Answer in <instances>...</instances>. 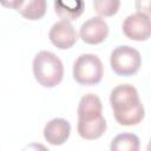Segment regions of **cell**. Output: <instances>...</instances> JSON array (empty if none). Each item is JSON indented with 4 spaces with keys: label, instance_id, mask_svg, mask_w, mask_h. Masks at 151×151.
<instances>
[{
    "label": "cell",
    "instance_id": "cell-4",
    "mask_svg": "<svg viewBox=\"0 0 151 151\" xmlns=\"http://www.w3.org/2000/svg\"><path fill=\"white\" fill-rule=\"evenodd\" d=\"M110 64L112 71L120 77H130L136 74L142 65L140 53L129 46L123 45L116 47L110 57Z\"/></svg>",
    "mask_w": 151,
    "mask_h": 151
},
{
    "label": "cell",
    "instance_id": "cell-15",
    "mask_svg": "<svg viewBox=\"0 0 151 151\" xmlns=\"http://www.w3.org/2000/svg\"><path fill=\"white\" fill-rule=\"evenodd\" d=\"M136 9L138 13L150 14V0H136Z\"/></svg>",
    "mask_w": 151,
    "mask_h": 151
},
{
    "label": "cell",
    "instance_id": "cell-10",
    "mask_svg": "<svg viewBox=\"0 0 151 151\" xmlns=\"http://www.w3.org/2000/svg\"><path fill=\"white\" fill-rule=\"evenodd\" d=\"M85 8L84 0H54V11L57 15L65 21L78 19Z\"/></svg>",
    "mask_w": 151,
    "mask_h": 151
},
{
    "label": "cell",
    "instance_id": "cell-9",
    "mask_svg": "<svg viewBox=\"0 0 151 151\" xmlns=\"http://www.w3.org/2000/svg\"><path fill=\"white\" fill-rule=\"evenodd\" d=\"M77 131L83 139L86 140L98 139L106 131V120L103 114H99L93 118L78 119Z\"/></svg>",
    "mask_w": 151,
    "mask_h": 151
},
{
    "label": "cell",
    "instance_id": "cell-11",
    "mask_svg": "<svg viewBox=\"0 0 151 151\" xmlns=\"http://www.w3.org/2000/svg\"><path fill=\"white\" fill-rule=\"evenodd\" d=\"M101 112H103V105L98 96L93 93H87L81 97L77 110L78 119L93 118L101 114Z\"/></svg>",
    "mask_w": 151,
    "mask_h": 151
},
{
    "label": "cell",
    "instance_id": "cell-13",
    "mask_svg": "<svg viewBox=\"0 0 151 151\" xmlns=\"http://www.w3.org/2000/svg\"><path fill=\"white\" fill-rule=\"evenodd\" d=\"M140 147L139 138L133 133L117 134L112 142L110 149L112 151H138Z\"/></svg>",
    "mask_w": 151,
    "mask_h": 151
},
{
    "label": "cell",
    "instance_id": "cell-5",
    "mask_svg": "<svg viewBox=\"0 0 151 151\" xmlns=\"http://www.w3.org/2000/svg\"><path fill=\"white\" fill-rule=\"evenodd\" d=\"M123 33L126 38L136 41H144L150 38V15L143 13H133L126 17L123 22Z\"/></svg>",
    "mask_w": 151,
    "mask_h": 151
},
{
    "label": "cell",
    "instance_id": "cell-14",
    "mask_svg": "<svg viewBox=\"0 0 151 151\" xmlns=\"http://www.w3.org/2000/svg\"><path fill=\"white\" fill-rule=\"evenodd\" d=\"M93 7L99 17H112L118 12L120 0H93Z\"/></svg>",
    "mask_w": 151,
    "mask_h": 151
},
{
    "label": "cell",
    "instance_id": "cell-3",
    "mask_svg": "<svg viewBox=\"0 0 151 151\" xmlns=\"http://www.w3.org/2000/svg\"><path fill=\"white\" fill-rule=\"evenodd\" d=\"M103 73L104 67L101 60L96 54H81L73 64V78L79 85H97L100 83Z\"/></svg>",
    "mask_w": 151,
    "mask_h": 151
},
{
    "label": "cell",
    "instance_id": "cell-2",
    "mask_svg": "<svg viewBox=\"0 0 151 151\" xmlns=\"http://www.w3.org/2000/svg\"><path fill=\"white\" fill-rule=\"evenodd\" d=\"M33 74L41 86L54 87L63 80L64 66L54 53L40 51L33 59Z\"/></svg>",
    "mask_w": 151,
    "mask_h": 151
},
{
    "label": "cell",
    "instance_id": "cell-6",
    "mask_svg": "<svg viewBox=\"0 0 151 151\" xmlns=\"http://www.w3.org/2000/svg\"><path fill=\"white\" fill-rule=\"evenodd\" d=\"M109 34V26L101 17H93L86 20L79 31V35L85 44L98 45L101 44Z\"/></svg>",
    "mask_w": 151,
    "mask_h": 151
},
{
    "label": "cell",
    "instance_id": "cell-16",
    "mask_svg": "<svg viewBox=\"0 0 151 151\" xmlns=\"http://www.w3.org/2000/svg\"><path fill=\"white\" fill-rule=\"evenodd\" d=\"M24 0H0V4L6 7V8H12V9H17L22 5Z\"/></svg>",
    "mask_w": 151,
    "mask_h": 151
},
{
    "label": "cell",
    "instance_id": "cell-1",
    "mask_svg": "<svg viewBox=\"0 0 151 151\" xmlns=\"http://www.w3.org/2000/svg\"><path fill=\"white\" fill-rule=\"evenodd\" d=\"M110 104L116 122L123 126H132L140 123L145 116L144 106L138 91L130 84H120L111 91Z\"/></svg>",
    "mask_w": 151,
    "mask_h": 151
},
{
    "label": "cell",
    "instance_id": "cell-7",
    "mask_svg": "<svg viewBox=\"0 0 151 151\" xmlns=\"http://www.w3.org/2000/svg\"><path fill=\"white\" fill-rule=\"evenodd\" d=\"M48 38L57 48L67 50L77 42L78 35L70 21L60 20L53 24V26L50 29Z\"/></svg>",
    "mask_w": 151,
    "mask_h": 151
},
{
    "label": "cell",
    "instance_id": "cell-12",
    "mask_svg": "<svg viewBox=\"0 0 151 151\" xmlns=\"http://www.w3.org/2000/svg\"><path fill=\"white\" fill-rule=\"evenodd\" d=\"M46 8V0H24L22 5L18 8V12L25 19L39 20L45 15Z\"/></svg>",
    "mask_w": 151,
    "mask_h": 151
},
{
    "label": "cell",
    "instance_id": "cell-8",
    "mask_svg": "<svg viewBox=\"0 0 151 151\" xmlns=\"http://www.w3.org/2000/svg\"><path fill=\"white\" fill-rule=\"evenodd\" d=\"M71 134V125L66 119L53 118L44 127V138L51 145H63Z\"/></svg>",
    "mask_w": 151,
    "mask_h": 151
}]
</instances>
